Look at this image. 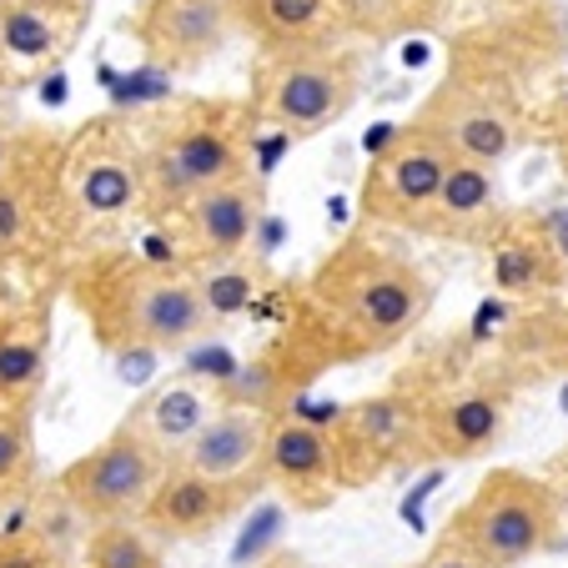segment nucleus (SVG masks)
<instances>
[{"label":"nucleus","mask_w":568,"mask_h":568,"mask_svg":"<svg viewBox=\"0 0 568 568\" xmlns=\"http://www.w3.org/2000/svg\"><path fill=\"white\" fill-rule=\"evenodd\" d=\"M357 41H397V36L438 31L453 0H347Z\"/></svg>","instance_id":"24"},{"label":"nucleus","mask_w":568,"mask_h":568,"mask_svg":"<svg viewBox=\"0 0 568 568\" xmlns=\"http://www.w3.org/2000/svg\"><path fill=\"white\" fill-rule=\"evenodd\" d=\"M564 222L534 212H508L498 236L483 247L488 267H494V287L504 297H554L568 282V247H564Z\"/></svg>","instance_id":"15"},{"label":"nucleus","mask_w":568,"mask_h":568,"mask_svg":"<svg viewBox=\"0 0 568 568\" xmlns=\"http://www.w3.org/2000/svg\"><path fill=\"white\" fill-rule=\"evenodd\" d=\"M87 564L91 568H161V558L141 528L97 524V534H91V544H87Z\"/></svg>","instance_id":"25"},{"label":"nucleus","mask_w":568,"mask_h":568,"mask_svg":"<svg viewBox=\"0 0 568 568\" xmlns=\"http://www.w3.org/2000/svg\"><path fill=\"white\" fill-rule=\"evenodd\" d=\"M55 202L75 257L116 247L121 226L146 216V151L136 121L91 116L65 131L55 151Z\"/></svg>","instance_id":"4"},{"label":"nucleus","mask_w":568,"mask_h":568,"mask_svg":"<svg viewBox=\"0 0 568 568\" xmlns=\"http://www.w3.org/2000/svg\"><path fill=\"white\" fill-rule=\"evenodd\" d=\"M262 196L267 192H262L257 176H242V182H226L192 196L166 222V232L182 247V267L202 272V267H226V262L242 257L262 226Z\"/></svg>","instance_id":"13"},{"label":"nucleus","mask_w":568,"mask_h":568,"mask_svg":"<svg viewBox=\"0 0 568 568\" xmlns=\"http://www.w3.org/2000/svg\"><path fill=\"white\" fill-rule=\"evenodd\" d=\"M267 443L272 423L262 408H236L226 403L216 418H206V428L186 443L182 468L202 473L216 483H247L257 468H267Z\"/></svg>","instance_id":"20"},{"label":"nucleus","mask_w":568,"mask_h":568,"mask_svg":"<svg viewBox=\"0 0 568 568\" xmlns=\"http://www.w3.org/2000/svg\"><path fill=\"white\" fill-rule=\"evenodd\" d=\"M564 322H568V312H564Z\"/></svg>","instance_id":"32"},{"label":"nucleus","mask_w":568,"mask_h":568,"mask_svg":"<svg viewBox=\"0 0 568 568\" xmlns=\"http://www.w3.org/2000/svg\"><path fill=\"white\" fill-rule=\"evenodd\" d=\"M458 151L428 126L408 121L367 156V172L357 182V216L383 232H428V216L443 196Z\"/></svg>","instance_id":"8"},{"label":"nucleus","mask_w":568,"mask_h":568,"mask_svg":"<svg viewBox=\"0 0 568 568\" xmlns=\"http://www.w3.org/2000/svg\"><path fill=\"white\" fill-rule=\"evenodd\" d=\"M161 458L166 453L136 433L126 423L121 433H111L101 448H91L87 458H75L61 473V494L71 498L75 514H87L91 524H126L131 514H146L151 494L161 488Z\"/></svg>","instance_id":"9"},{"label":"nucleus","mask_w":568,"mask_h":568,"mask_svg":"<svg viewBox=\"0 0 568 568\" xmlns=\"http://www.w3.org/2000/svg\"><path fill=\"white\" fill-rule=\"evenodd\" d=\"M413 568H483V564L458 544V538L443 534V538H438V548H433V554L423 558V564H413Z\"/></svg>","instance_id":"29"},{"label":"nucleus","mask_w":568,"mask_h":568,"mask_svg":"<svg viewBox=\"0 0 568 568\" xmlns=\"http://www.w3.org/2000/svg\"><path fill=\"white\" fill-rule=\"evenodd\" d=\"M423 423H428V397H413L403 387L337 408L327 433H333L343 483H373L393 463L423 458Z\"/></svg>","instance_id":"10"},{"label":"nucleus","mask_w":568,"mask_h":568,"mask_svg":"<svg viewBox=\"0 0 568 568\" xmlns=\"http://www.w3.org/2000/svg\"><path fill=\"white\" fill-rule=\"evenodd\" d=\"M242 36L236 0H141L136 45L151 71H202Z\"/></svg>","instance_id":"12"},{"label":"nucleus","mask_w":568,"mask_h":568,"mask_svg":"<svg viewBox=\"0 0 568 568\" xmlns=\"http://www.w3.org/2000/svg\"><path fill=\"white\" fill-rule=\"evenodd\" d=\"M97 0H0V61L11 75L61 65L81 45Z\"/></svg>","instance_id":"16"},{"label":"nucleus","mask_w":568,"mask_h":568,"mask_svg":"<svg viewBox=\"0 0 568 568\" xmlns=\"http://www.w3.org/2000/svg\"><path fill=\"white\" fill-rule=\"evenodd\" d=\"M413 121L448 141L458 161H478L494 172L528 141V111L518 101L514 75L498 71L494 55L473 45L458 51V61H448V75L423 97Z\"/></svg>","instance_id":"5"},{"label":"nucleus","mask_w":568,"mask_h":568,"mask_svg":"<svg viewBox=\"0 0 568 568\" xmlns=\"http://www.w3.org/2000/svg\"><path fill=\"white\" fill-rule=\"evenodd\" d=\"M252 136H257V121L247 101H166L141 126V151H146V216L141 222L166 226L192 196L252 176Z\"/></svg>","instance_id":"3"},{"label":"nucleus","mask_w":568,"mask_h":568,"mask_svg":"<svg viewBox=\"0 0 568 568\" xmlns=\"http://www.w3.org/2000/svg\"><path fill=\"white\" fill-rule=\"evenodd\" d=\"M55 151H61V131H45L21 172L0 182V262L36 267V262L71 257V236L55 202Z\"/></svg>","instance_id":"11"},{"label":"nucleus","mask_w":568,"mask_h":568,"mask_svg":"<svg viewBox=\"0 0 568 568\" xmlns=\"http://www.w3.org/2000/svg\"><path fill=\"white\" fill-rule=\"evenodd\" d=\"M31 468V433L26 418L11 408H0V488H16Z\"/></svg>","instance_id":"26"},{"label":"nucleus","mask_w":568,"mask_h":568,"mask_svg":"<svg viewBox=\"0 0 568 568\" xmlns=\"http://www.w3.org/2000/svg\"><path fill=\"white\" fill-rule=\"evenodd\" d=\"M236 21L257 55H312L357 45L347 0H236Z\"/></svg>","instance_id":"14"},{"label":"nucleus","mask_w":568,"mask_h":568,"mask_svg":"<svg viewBox=\"0 0 568 568\" xmlns=\"http://www.w3.org/2000/svg\"><path fill=\"white\" fill-rule=\"evenodd\" d=\"M554 156H558V172L568 176V126L558 131V141H554Z\"/></svg>","instance_id":"30"},{"label":"nucleus","mask_w":568,"mask_h":568,"mask_svg":"<svg viewBox=\"0 0 568 568\" xmlns=\"http://www.w3.org/2000/svg\"><path fill=\"white\" fill-rule=\"evenodd\" d=\"M363 97V51H312V55H257L247 111L257 131H282L307 141L333 131Z\"/></svg>","instance_id":"6"},{"label":"nucleus","mask_w":568,"mask_h":568,"mask_svg":"<svg viewBox=\"0 0 568 568\" xmlns=\"http://www.w3.org/2000/svg\"><path fill=\"white\" fill-rule=\"evenodd\" d=\"M433 277L403 247L373 232L343 236L297 292L292 343L312 363H357L397 347L428 317Z\"/></svg>","instance_id":"1"},{"label":"nucleus","mask_w":568,"mask_h":568,"mask_svg":"<svg viewBox=\"0 0 568 568\" xmlns=\"http://www.w3.org/2000/svg\"><path fill=\"white\" fill-rule=\"evenodd\" d=\"M11 81H16V75H11V65L0 61V97H6V87H11Z\"/></svg>","instance_id":"31"},{"label":"nucleus","mask_w":568,"mask_h":568,"mask_svg":"<svg viewBox=\"0 0 568 568\" xmlns=\"http://www.w3.org/2000/svg\"><path fill=\"white\" fill-rule=\"evenodd\" d=\"M242 504V483H216L202 478L192 468H176L161 478V488L151 494L141 524L156 538H202L216 524H226V514Z\"/></svg>","instance_id":"21"},{"label":"nucleus","mask_w":568,"mask_h":568,"mask_svg":"<svg viewBox=\"0 0 568 568\" xmlns=\"http://www.w3.org/2000/svg\"><path fill=\"white\" fill-rule=\"evenodd\" d=\"M131 428L146 433V438L166 453V448H176V443H192L196 433L206 428V403H202L196 387L166 383V387H156V393L146 397V408L131 418Z\"/></svg>","instance_id":"23"},{"label":"nucleus","mask_w":568,"mask_h":568,"mask_svg":"<svg viewBox=\"0 0 568 568\" xmlns=\"http://www.w3.org/2000/svg\"><path fill=\"white\" fill-rule=\"evenodd\" d=\"M45 347H51V317H45V307L0 312V408H11V397H26L41 383Z\"/></svg>","instance_id":"22"},{"label":"nucleus","mask_w":568,"mask_h":568,"mask_svg":"<svg viewBox=\"0 0 568 568\" xmlns=\"http://www.w3.org/2000/svg\"><path fill=\"white\" fill-rule=\"evenodd\" d=\"M508 196L504 182H498L494 166H478V161H453L448 182H443V196L428 216V232L438 242H463V247H488L498 236V226L508 222Z\"/></svg>","instance_id":"18"},{"label":"nucleus","mask_w":568,"mask_h":568,"mask_svg":"<svg viewBox=\"0 0 568 568\" xmlns=\"http://www.w3.org/2000/svg\"><path fill=\"white\" fill-rule=\"evenodd\" d=\"M65 297L106 353H172L216 317V297L192 267H161L126 242L75 257L65 267Z\"/></svg>","instance_id":"2"},{"label":"nucleus","mask_w":568,"mask_h":568,"mask_svg":"<svg viewBox=\"0 0 568 568\" xmlns=\"http://www.w3.org/2000/svg\"><path fill=\"white\" fill-rule=\"evenodd\" d=\"M267 473L287 488L292 504L317 508L337 494L343 468H337V448L333 433L322 423L307 418H282L272 423V443H267Z\"/></svg>","instance_id":"19"},{"label":"nucleus","mask_w":568,"mask_h":568,"mask_svg":"<svg viewBox=\"0 0 568 568\" xmlns=\"http://www.w3.org/2000/svg\"><path fill=\"white\" fill-rule=\"evenodd\" d=\"M508 433V393L504 387H458V393L428 397L423 423V458H483Z\"/></svg>","instance_id":"17"},{"label":"nucleus","mask_w":568,"mask_h":568,"mask_svg":"<svg viewBox=\"0 0 568 568\" xmlns=\"http://www.w3.org/2000/svg\"><path fill=\"white\" fill-rule=\"evenodd\" d=\"M41 136H45V126H0V182L11 172H21L26 156L41 146Z\"/></svg>","instance_id":"27"},{"label":"nucleus","mask_w":568,"mask_h":568,"mask_svg":"<svg viewBox=\"0 0 568 568\" xmlns=\"http://www.w3.org/2000/svg\"><path fill=\"white\" fill-rule=\"evenodd\" d=\"M0 568H51V558H45L41 544H26V538L6 534V544H0Z\"/></svg>","instance_id":"28"},{"label":"nucleus","mask_w":568,"mask_h":568,"mask_svg":"<svg viewBox=\"0 0 568 568\" xmlns=\"http://www.w3.org/2000/svg\"><path fill=\"white\" fill-rule=\"evenodd\" d=\"M564 534V504L544 478L518 468H494L478 494L448 518V538H458L483 568H518L548 554Z\"/></svg>","instance_id":"7"}]
</instances>
